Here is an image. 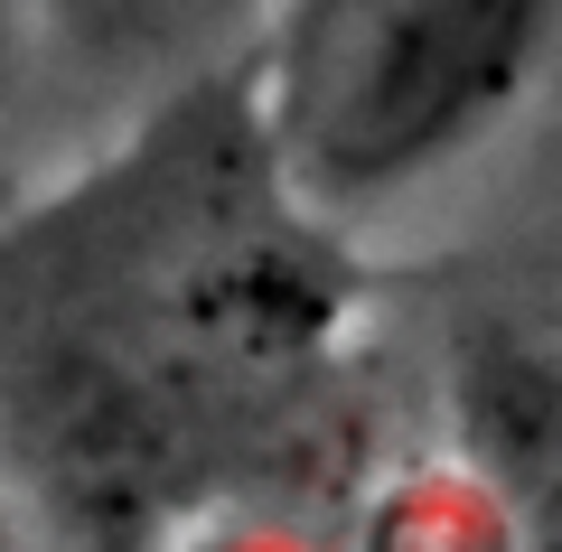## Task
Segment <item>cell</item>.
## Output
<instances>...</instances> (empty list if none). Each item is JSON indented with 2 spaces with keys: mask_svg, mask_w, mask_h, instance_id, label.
Segmentation results:
<instances>
[{
  "mask_svg": "<svg viewBox=\"0 0 562 552\" xmlns=\"http://www.w3.org/2000/svg\"><path fill=\"white\" fill-rule=\"evenodd\" d=\"M357 318V262L291 198L244 66L94 169L0 198V459L57 552H160L235 506Z\"/></svg>",
  "mask_w": 562,
  "mask_h": 552,
  "instance_id": "obj_1",
  "label": "cell"
},
{
  "mask_svg": "<svg viewBox=\"0 0 562 552\" xmlns=\"http://www.w3.org/2000/svg\"><path fill=\"white\" fill-rule=\"evenodd\" d=\"M553 57V0H301L244 57L291 198L357 235L487 150Z\"/></svg>",
  "mask_w": 562,
  "mask_h": 552,
  "instance_id": "obj_2",
  "label": "cell"
},
{
  "mask_svg": "<svg viewBox=\"0 0 562 552\" xmlns=\"http://www.w3.org/2000/svg\"><path fill=\"white\" fill-rule=\"evenodd\" d=\"M553 413H562V365L543 309H487L450 347V440L460 469H479L506 506L535 525L553 496Z\"/></svg>",
  "mask_w": 562,
  "mask_h": 552,
  "instance_id": "obj_3",
  "label": "cell"
},
{
  "mask_svg": "<svg viewBox=\"0 0 562 552\" xmlns=\"http://www.w3.org/2000/svg\"><path fill=\"white\" fill-rule=\"evenodd\" d=\"M535 525L460 459H413L384 487H366L338 552H525Z\"/></svg>",
  "mask_w": 562,
  "mask_h": 552,
  "instance_id": "obj_4",
  "label": "cell"
},
{
  "mask_svg": "<svg viewBox=\"0 0 562 552\" xmlns=\"http://www.w3.org/2000/svg\"><path fill=\"white\" fill-rule=\"evenodd\" d=\"M160 552H338V543L310 533V525H291V515H272V506H244V496H235V506L188 515Z\"/></svg>",
  "mask_w": 562,
  "mask_h": 552,
  "instance_id": "obj_5",
  "label": "cell"
},
{
  "mask_svg": "<svg viewBox=\"0 0 562 552\" xmlns=\"http://www.w3.org/2000/svg\"><path fill=\"white\" fill-rule=\"evenodd\" d=\"M38 29H47V10H38V0H0V113L20 103L29 66H38Z\"/></svg>",
  "mask_w": 562,
  "mask_h": 552,
  "instance_id": "obj_6",
  "label": "cell"
},
{
  "mask_svg": "<svg viewBox=\"0 0 562 552\" xmlns=\"http://www.w3.org/2000/svg\"><path fill=\"white\" fill-rule=\"evenodd\" d=\"M0 552H57L38 525V506L20 496V477H10V459H0Z\"/></svg>",
  "mask_w": 562,
  "mask_h": 552,
  "instance_id": "obj_7",
  "label": "cell"
},
{
  "mask_svg": "<svg viewBox=\"0 0 562 552\" xmlns=\"http://www.w3.org/2000/svg\"><path fill=\"white\" fill-rule=\"evenodd\" d=\"M38 10H132V0H38Z\"/></svg>",
  "mask_w": 562,
  "mask_h": 552,
  "instance_id": "obj_8",
  "label": "cell"
}]
</instances>
